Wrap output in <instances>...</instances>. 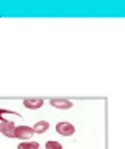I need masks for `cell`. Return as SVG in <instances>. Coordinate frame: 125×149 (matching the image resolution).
I'll list each match as a JSON object with an SVG mask.
<instances>
[{"label": "cell", "instance_id": "obj_1", "mask_svg": "<svg viewBox=\"0 0 125 149\" xmlns=\"http://www.w3.org/2000/svg\"><path fill=\"white\" fill-rule=\"evenodd\" d=\"M0 133L8 138H14V129H15V122L8 120L5 117L0 116Z\"/></svg>", "mask_w": 125, "mask_h": 149}, {"label": "cell", "instance_id": "obj_2", "mask_svg": "<svg viewBox=\"0 0 125 149\" xmlns=\"http://www.w3.org/2000/svg\"><path fill=\"white\" fill-rule=\"evenodd\" d=\"M34 134L33 128L29 125H19L14 129V138L21 139V140L32 138Z\"/></svg>", "mask_w": 125, "mask_h": 149}, {"label": "cell", "instance_id": "obj_3", "mask_svg": "<svg viewBox=\"0 0 125 149\" xmlns=\"http://www.w3.org/2000/svg\"><path fill=\"white\" fill-rule=\"evenodd\" d=\"M56 131L60 135L63 136H72L76 132V127L73 124L67 121H61L57 123L56 125Z\"/></svg>", "mask_w": 125, "mask_h": 149}, {"label": "cell", "instance_id": "obj_4", "mask_svg": "<svg viewBox=\"0 0 125 149\" xmlns=\"http://www.w3.org/2000/svg\"><path fill=\"white\" fill-rule=\"evenodd\" d=\"M50 104L53 107L58 109H69L74 107V103L69 100H64V98H54L50 100Z\"/></svg>", "mask_w": 125, "mask_h": 149}, {"label": "cell", "instance_id": "obj_5", "mask_svg": "<svg viewBox=\"0 0 125 149\" xmlns=\"http://www.w3.org/2000/svg\"><path fill=\"white\" fill-rule=\"evenodd\" d=\"M44 100L42 98H37V100H24L23 105L28 109H39L44 105Z\"/></svg>", "mask_w": 125, "mask_h": 149}, {"label": "cell", "instance_id": "obj_6", "mask_svg": "<svg viewBox=\"0 0 125 149\" xmlns=\"http://www.w3.org/2000/svg\"><path fill=\"white\" fill-rule=\"evenodd\" d=\"M32 128H33L34 133H36V134H43L50 128V123L48 121H46V120H41V121L36 122Z\"/></svg>", "mask_w": 125, "mask_h": 149}, {"label": "cell", "instance_id": "obj_7", "mask_svg": "<svg viewBox=\"0 0 125 149\" xmlns=\"http://www.w3.org/2000/svg\"><path fill=\"white\" fill-rule=\"evenodd\" d=\"M40 144L37 141H24L18 144L17 149H39Z\"/></svg>", "mask_w": 125, "mask_h": 149}, {"label": "cell", "instance_id": "obj_8", "mask_svg": "<svg viewBox=\"0 0 125 149\" xmlns=\"http://www.w3.org/2000/svg\"><path fill=\"white\" fill-rule=\"evenodd\" d=\"M46 149H63V145L58 141L55 140H49L45 144Z\"/></svg>", "mask_w": 125, "mask_h": 149}, {"label": "cell", "instance_id": "obj_9", "mask_svg": "<svg viewBox=\"0 0 125 149\" xmlns=\"http://www.w3.org/2000/svg\"><path fill=\"white\" fill-rule=\"evenodd\" d=\"M39 149H40V148H39Z\"/></svg>", "mask_w": 125, "mask_h": 149}]
</instances>
